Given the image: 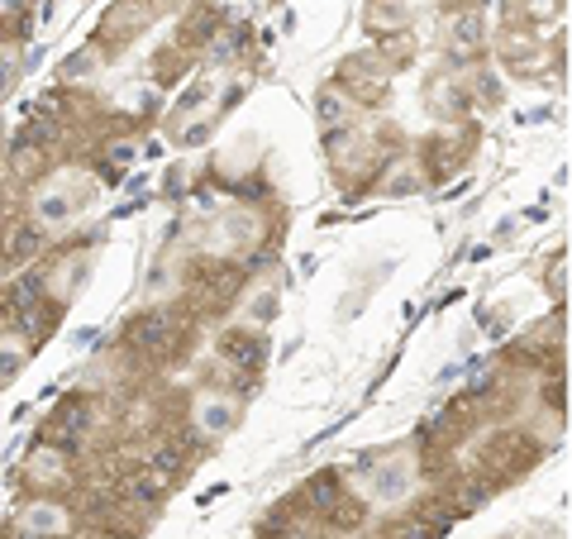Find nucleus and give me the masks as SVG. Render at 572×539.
Instances as JSON below:
<instances>
[{
  "label": "nucleus",
  "instance_id": "f257e3e1",
  "mask_svg": "<svg viewBox=\"0 0 572 539\" xmlns=\"http://www.w3.org/2000/svg\"><path fill=\"white\" fill-rule=\"evenodd\" d=\"M58 525H62V516H58V510H53V506H38V510H29V530H34V535H44V530H58Z\"/></svg>",
  "mask_w": 572,
  "mask_h": 539
},
{
  "label": "nucleus",
  "instance_id": "f03ea898",
  "mask_svg": "<svg viewBox=\"0 0 572 539\" xmlns=\"http://www.w3.org/2000/svg\"><path fill=\"white\" fill-rule=\"evenodd\" d=\"M201 425H205V430H225V425H229V406H211V401H205V406H201Z\"/></svg>",
  "mask_w": 572,
  "mask_h": 539
}]
</instances>
